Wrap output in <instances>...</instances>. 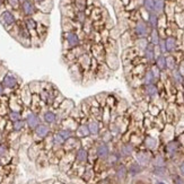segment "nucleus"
<instances>
[{
	"label": "nucleus",
	"mask_w": 184,
	"mask_h": 184,
	"mask_svg": "<svg viewBox=\"0 0 184 184\" xmlns=\"http://www.w3.org/2000/svg\"><path fill=\"white\" fill-rule=\"evenodd\" d=\"M81 44V39H80L78 32H62V53L68 52L71 49Z\"/></svg>",
	"instance_id": "f257e3e1"
},
{
	"label": "nucleus",
	"mask_w": 184,
	"mask_h": 184,
	"mask_svg": "<svg viewBox=\"0 0 184 184\" xmlns=\"http://www.w3.org/2000/svg\"><path fill=\"white\" fill-rule=\"evenodd\" d=\"M3 86L6 87L7 91H10V92H13V93H14L15 91H17L18 88L22 86V81H20L19 77L10 70H8L6 76L3 77Z\"/></svg>",
	"instance_id": "f03ea898"
},
{
	"label": "nucleus",
	"mask_w": 184,
	"mask_h": 184,
	"mask_svg": "<svg viewBox=\"0 0 184 184\" xmlns=\"http://www.w3.org/2000/svg\"><path fill=\"white\" fill-rule=\"evenodd\" d=\"M131 32L133 33V35L139 39V37H148L151 32L150 26L148 25V23L144 19H138L136 20V23L133 25V29H131Z\"/></svg>",
	"instance_id": "7ed1b4c3"
},
{
	"label": "nucleus",
	"mask_w": 184,
	"mask_h": 184,
	"mask_svg": "<svg viewBox=\"0 0 184 184\" xmlns=\"http://www.w3.org/2000/svg\"><path fill=\"white\" fill-rule=\"evenodd\" d=\"M18 22V18L16 17L14 10H10V9H6L3 14H0V23L3 24V26L7 31H10V29L16 25V23Z\"/></svg>",
	"instance_id": "20e7f679"
},
{
	"label": "nucleus",
	"mask_w": 184,
	"mask_h": 184,
	"mask_svg": "<svg viewBox=\"0 0 184 184\" xmlns=\"http://www.w3.org/2000/svg\"><path fill=\"white\" fill-rule=\"evenodd\" d=\"M68 72L69 76L71 77L72 81L77 82V84H81L82 79H84V74L85 71L82 70V68L78 65V62H74L68 66Z\"/></svg>",
	"instance_id": "39448f33"
},
{
	"label": "nucleus",
	"mask_w": 184,
	"mask_h": 184,
	"mask_svg": "<svg viewBox=\"0 0 184 184\" xmlns=\"http://www.w3.org/2000/svg\"><path fill=\"white\" fill-rule=\"evenodd\" d=\"M91 54L94 59H96L99 63L105 62V57H106V50L103 43H93L91 46Z\"/></svg>",
	"instance_id": "423d86ee"
},
{
	"label": "nucleus",
	"mask_w": 184,
	"mask_h": 184,
	"mask_svg": "<svg viewBox=\"0 0 184 184\" xmlns=\"http://www.w3.org/2000/svg\"><path fill=\"white\" fill-rule=\"evenodd\" d=\"M20 14L23 15V18L25 17H33L39 9L36 7V3L33 1V0H27L25 3H23L20 5Z\"/></svg>",
	"instance_id": "0eeeda50"
},
{
	"label": "nucleus",
	"mask_w": 184,
	"mask_h": 184,
	"mask_svg": "<svg viewBox=\"0 0 184 184\" xmlns=\"http://www.w3.org/2000/svg\"><path fill=\"white\" fill-rule=\"evenodd\" d=\"M140 91L145 96L150 99H155L159 96V91L157 84H149V85H141Z\"/></svg>",
	"instance_id": "6e6552de"
},
{
	"label": "nucleus",
	"mask_w": 184,
	"mask_h": 184,
	"mask_svg": "<svg viewBox=\"0 0 184 184\" xmlns=\"http://www.w3.org/2000/svg\"><path fill=\"white\" fill-rule=\"evenodd\" d=\"M18 95H19L20 99H22V102H23V104L25 105V106H31L33 94H32L29 85L20 86V87L18 88Z\"/></svg>",
	"instance_id": "1a4fd4ad"
},
{
	"label": "nucleus",
	"mask_w": 184,
	"mask_h": 184,
	"mask_svg": "<svg viewBox=\"0 0 184 184\" xmlns=\"http://www.w3.org/2000/svg\"><path fill=\"white\" fill-rule=\"evenodd\" d=\"M105 63L108 65V67L111 70H118L120 68V65H121V61H120L119 54L115 53H106V57H105Z\"/></svg>",
	"instance_id": "9d476101"
},
{
	"label": "nucleus",
	"mask_w": 184,
	"mask_h": 184,
	"mask_svg": "<svg viewBox=\"0 0 184 184\" xmlns=\"http://www.w3.org/2000/svg\"><path fill=\"white\" fill-rule=\"evenodd\" d=\"M142 57L146 60V62L148 65H154L156 60V52H155V45L149 43L148 46L145 49V51L142 52Z\"/></svg>",
	"instance_id": "9b49d317"
},
{
	"label": "nucleus",
	"mask_w": 184,
	"mask_h": 184,
	"mask_svg": "<svg viewBox=\"0 0 184 184\" xmlns=\"http://www.w3.org/2000/svg\"><path fill=\"white\" fill-rule=\"evenodd\" d=\"M92 60H93V57H92L91 52H87V53L82 54L81 57L78 58V59H77V62H78V65L82 68V70L88 71L89 68H91Z\"/></svg>",
	"instance_id": "f8f14e48"
},
{
	"label": "nucleus",
	"mask_w": 184,
	"mask_h": 184,
	"mask_svg": "<svg viewBox=\"0 0 184 184\" xmlns=\"http://www.w3.org/2000/svg\"><path fill=\"white\" fill-rule=\"evenodd\" d=\"M168 72H170V80L173 85L175 86L176 88L182 87V82H183L184 76L180 72V70L176 68V69H174V70L168 71Z\"/></svg>",
	"instance_id": "ddd939ff"
},
{
	"label": "nucleus",
	"mask_w": 184,
	"mask_h": 184,
	"mask_svg": "<svg viewBox=\"0 0 184 184\" xmlns=\"http://www.w3.org/2000/svg\"><path fill=\"white\" fill-rule=\"evenodd\" d=\"M110 154H111L110 147H108V145L106 142L99 144L96 147V156L99 159H104L105 160L110 156Z\"/></svg>",
	"instance_id": "4468645a"
},
{
	"label": "nucleus",
	"mask_w": 184,
	"mask_h": 184,
	"mask_svg": "<svg viewBox=\"0 0 184 184\" xmlns=\"http://www.w3.org/2000/svg\"><path fill=\"white\" fill-rule=\"evenodd\" d=\"M165 44H166L167 53H174L178 49V41L175 36H167L165 39Z\"/></svg>",
	"instance_id": "2eb2a0df"
},
{
	"label": "nucleus",
	"mask_w": 184,
	"mask_h": 184,
	"mask_svg": "<svg viewBox=\"0 0 184 184\" xmlns=\"http://www.w3.org/2000/svg\"><path fill=\"white\" fill-rule=\"evenodd\" d=\"M26 124L29 125V129H33L34 130L37 125L40 124V118L36 113H34L33 111H31L27 115H26Z\"/></svg>",
	"instance_id": "dca6fc26"
},
{
	"label": "nucleus",
	"mask_w": 184,
	"mask_h": 184,
	"mask_svg": "<svg viewBox=\"0 0 184 184\" xmlns=\"http://www.w3.org/2000/svg\"><path fill=\"white\" fill-rule=\"evenodd\" d=\"M112 72H113V70H111L105 62L99 63L98 71H97V79H106V78L111 77Z\"/></svg>",
	"instance_id": "f3484780"
},
{
	"label": "nucleus",
	"mask_w": 184,
	"mask_h": 184,
	"mask_svg": "<svg viewBox=\"0 0 184 184\" xmlns=\"http://www.w3.org/2000/svg\"><path fill=\"white\" fill-rule=\"evenodd\" d=\"M74 108H75L74 101L70 98H65V101L60 104L58 110H59L60 112H62V113H71V111L74 110Z\"/></svg>",
	"instance_id": "a211bd4d"
},
{
	"label": "nucleus",
	"mask_w": 184,
	"mask_h": 184,
	"mask_svg": "<svg viewBox=\"0 0 184 184\" xmlns=\"http://www.w3.org/2000/svg\"><path fill=\"white\" fill-rule=\"evenodd\" d=\"M39 12L44 13V14H49V13L52 10V7H53V1L52 0H44L42 3H37L36 5Z\"/></svg>",
	"instance_id": "6ab92c4d"
},
{
	"label": "nucleus",
	"mask_w": 184,
	"mask_h": 184,
	"mask_svg": "<svg viewBox=\"0 0 184 184\" xmlns=\"http://www.w3.org/2000/svg\"><path fill=\"white\" fill-rule=\"evenodd\" d=\"M44 104H45V103L42 101V98L40 97V95H37V94H33V97H32V103H31V108L34 113L36 112L37 110H40V108H42Z\"/></svg>",
	"instance_id": "aec40b11"
},
{
	"label": "nucleus",
	"mask_w": 184,
	"mask_h": 184,
	"mask_svg": "<svg viewBox=\"0 0 184 184\" xmlns=\"http://www.w3.org/2000/svg\"><path fill=\"white\" fill-rule=\"evenodd\" d=\"M141 80H142V85H149V84H156L157 82L155 76H154L151 70H150V68H148L147 70L145 71V74L141 77Z\"/></svg>",
	"instance_id": "412c9836"
},
{
	"label": "nucleus",
	"mask_w": 184,
	"mask_h": 184,
	"mask_svg": "<svg viewBox=\"0 0 184 184\" xmlns=\"http://www.w3.org/2000/svg\"><path fill=\"white\" fill-rule=\"evenodd\" d=\"M88 125V129H89V132L91 134L95 136V134H98L99 130H101V124H99V122L97 119H92L88 121L87 123Z\"/></svg>",
	"instance_id": "4be33fe9"
},
{
	"label": "nucleus",
	"mask_w": 184,
	"mask_h": 184,
	"mask_svg": "<svg viewBox=\"0 0 184 184\" xmlns=\"http://www.w3.org/2000/svg\"><path fill=\"white\" fill-rule=\"evenodd\" d=\"M158 22L159 17L156 13H148V18H147V23L150 26V29H158Z\"/></svg>",
	"instance_id": "5701e85b"
},
{
	"label": "nucleus",
	"mask_w": 184,
	"mask_h": 184,
	"mask_svg": "<svg viewBox=\"0 0 184 184\" xmlns=\"http://www.w3.org/2000/svg\"><path fill=\"white\" fill-rule=\"evenodd\" d=\"M34 132L39 138H45V137L49 134V132H50V129H49L48 125L41 124L40 123V124L34 129Z\"/></svg>",
	"instance_id": "b1692460"
},
{
	"label": "nucleus",
	"mask_w": 184,
	"mask_h": 184,
	"mask_svg": "<svg viewBox=\"0 0 184 184\" xmlns=\"http://www.w3.org/2000/svg\"><path fill=\"white\" fill-rule=\"evenodd\" d=\"M166 65H167V70L168 71L174 70V69L177 68L178 61L173 53H170V55H167L166 57Z\"/></svg>",
	"instance_id": "393cba45"
},
{
	"label": "nucleus",
	"mask_w": 184,
	"mask_h": 184,
	"mask_svg": "<svg viewBox=\"0 0 184 184\" xmlns=\"http://www.w3.org/2000/svg\"><path fill=\"white\" fill-rule=\"evenodd\" d=\"M76 134L77 137H79V138H87V137L91 136V132H89V129H88V125L87 123H84V124H80L78 125L76 130Z\"/></svg>",
	"instance_id": "a878e982"
},
{
	"label": "nucleus",
	"mask_w": 184,
	"mask_h": 184,
	"mask_svg": "<svg viewBox=\"0 0 184 184\" xmlns=\"http://www.w3.org/2000/svg\"><path fill=\"white\" fill-rule=\"evenodd\" d=\"M155 65L159 68L160 71H167V65H166V55L165 54H159L156 57Z\"/></svg>",
	"instance_id": "bb28decb"
},
{
	"label": "nucleus",
	"mask_w": 184,
	"mask_h": 184,
	"mask_svg": "<svg viewBox=\"0 0 184 184\" xmlns=\"http://www.w3.org/2000/svg\"><path fill=\"white\" fill-rule=\"evenodd\" d=\"M48 31H49V26L43 25V24H41V23H37L36 33H37V35H39V37L41 39L42 42L45 40L46 35H48Z\"/></svg>",
	"instance_id": "cd10ccee"
},
{
	"label": "nucleus",
	"mask_w": 184,
	"mask_h": 184,
	"mask_svg": "<svg viewBox=\"0 0 184 184\" xmlns=\"http://www.w3.org/2000/svg\"><path fill=\"white\" fill-rule=\"evenodd\" d=\"M24 20V24L25 26L27 27L29 32H33V31H36L37 29V22L34 19V17H25L23 18Z\"/></svg>",
	"instance_id": "c85d7f7f"
},
{
	"label": "nucleus",
	"mask_w": 184,
	"mask_h": 184,
	"mask_svg": "<svg viewBox=\"0 0 184 184\" xmlns=\"http://www.w3.org/2000/svg\"><path fill=\"white\" fill-rule=\"evenodd\" d=\"M43 120H44L48 124H52V123H54V122L57 121V114L54 113L53 111L48 110L44 112V114H43Z\"/></svg>",
	"instance_id": "c756f323"
},
{
	"label": "nucleus",
	"mask_w": 184,
	"mask_h": 184,
	"mask_svg": "<svg viewBox=\"0 0 184 184\" xmlns=\"http://www.w3.org/2000/svg\"><path fill=\"white\" fill-rule=\"evenodd\" d=\"M149 43H151V44H154V45H158L159 42H160V35H159L158 31H157V29H151V32H150L149 34Z\"/></svg>",
	"instance_id": "7c9ffc66"
},
{
	"label": "nucleus",
	"mask_w": 184,
	"mask_h": 184,
	"mask_svg": "<svg viewBox=\"0 0 184 184\" xmlns=\"http://www.w3.org/2000/svg\"><path fill=\"white\" fill-rule=\"evenodd\" d=\"M76 159L79 163H86L88 159V151L85 148H79L76 153Z\"/></svg>",
	"instance_id": "2f4dec72"
},
{
	"label": "nucleus",
	"mask_w": 184,
	"mask_h": 184,
	"mask_svg": "<svg viewBox=\"0 0 184 184\" xmlns=\"http://www.w3.org/2000/svg\"><path fill=\"white\" fill-rule=\"evenodd\" d=\"M27 85H29L32 94H37L39 95L41 89H42V81H40V80H33V81L29 82Z\"/></svg>",
	"instance_id": "473e14b6"
},
{
	"label": "nucleus",
	"mask_w": 184,
	"mask_h": 184,
	"mask_svg": "<svg viewBox=\"0 0 184 184\" xmlns=\"http://www.w3.org/2000/svg\"><path fill=\"white\" fill-rule=\"evenodd\" d=\"M118 102H119V101H118V98L115 97V94L108 93V98H106V103H105V106H108L111 110H113L116 106V104H118Z\"/></svg>",
	"instance_id": "72a5a7b5"
},
{
	"label": "nucleus",
	"mask_w": 184,
	"mask_h": 184,
	"mask_svg": "<svg viewBox=\"0 0 184 184\" xmlns=\"http://www.w3.org/2000/svg\"><path fill=\"white\" fill-rule=\"evenodd\" d=\"M178 147H180V144L177 141H170L166 145V151L167 154H170L171 156L175 155L178 151Z\"/></svg>",
	"instance_id": "f704fd0d"
},
{
	"label": "nucleus",
	"mask_w": 184,
	"mask_h": 184,
	"mask_svg": "<svg viewBox=\"0 0 184 184\" xmlns=\"http://www.w3.org/2000/svg\"><path fill=\"white\" fill-rule=\"evenodd\" d=\"M127 174H128V168L124 165H120L115 171V176L118 180H120V181H123V180L127 177Z\"/></svg>",
	"instance_id": "c9c22d12"
},
{
	"label": "nucleus",
	"mask_w": 184,
	"mask_h": 184,
	"mask_svg": "<svg viewBox=\"0 0 184 184\" xmlns=\"http://www.w3.org/2000/svg\"><path fill=\"white\" fill-rule=\"evenodd\" d=\"M150 160V157L148 154H146L145 151H140V153L137 154V161H138L140 165H146L148 164Z\"/></svg>",
	"instance_id": "e433bc0d"
},
{
	"label": "nucleus",
	"mask_w": 184,
	"mask_h": 184,
	"mask_svg": "<svg viewBox=\"0 0 184 184\" xmlns=\"http://www.w3.org/2000/svg\"><path fill=\"white\" fill-rule=\"evenodd\" d=\"M165 0H155V10L154 13H156L157 15H161L165 10Z\"/></svg>",
	"instance_id": "4c0bfd02"
},
{
	"label": "nucleus",
	"mask_w": 184,
	"mask_h": 184,
	"mask_svg": "<svg viewBox=\"0 0 184 184\" xmlns=\"http://www.w3.org/2000/svg\"><path fill=\"white\" fill-rule=\"evenodd\" d=\"M140 172H141V165L139 164L138 161H137V163H132V164L129 166V168H128V173L132 176L137 175V174H139Z\"/></svg>",
	"instance_id": "58836bf2"
},
{
	"label": "nucleus",
	"mask_w": 184,
	"mask_h": 184,
	"mask_svg": "<svg viewBox=\"0 0 184 184\" xmlns=\"http://www.w3.org/2000/svg\"><path fill=\"white\" fill-rule=\"evenodd\" d=\"M88 18L89 17H88L87 14H86L85 12H76V15H75L74 19L76 20L77 23H79L80 25H82V24L85 23Z\"/></svg>",
	"instance_id": "ea45409f"
},
{
	"label": "nucleus",
	"mask_w": 184,
	"mask_h": 184,
	"mask_svg": "<svg viewBox=\"0 0 184 184\" xmlns=\"http://www.w3.org/2000/svg\"><path fill=\"white\" fill-rule=\"evenodd\" d=\"M108 95V92H101V93H98V94H96V95H95V98L97 99V102L99 103V105H101L102 108H104V106H105V103H106Z\"/></svg>",
	"instance_id": "a19ab883"
},
{
	"label": "nucleus",
	"mask_w": 184,
	"mask_h": 184,
	"mask_svg": "<svg viewBox=\"0 0 184 184\" xmlns=\"http://www.w3.org/2000/svg\"><path fill=\"white\" fill-rule=\"evenodd\" d=\"M142 6L148 13H154V10H155V0H142Z\"/></svg>",
	"instance_id": "79ce46f5"
},
{
	"label": "nucleus",
	"mask_w": 184,
	"mask_h": 184,
	"mask_svg": "<svg viewBox=\"0 0 184 184\" xmlns=\"http://www.w3.org/2000/svg\"><path fill=\"white\" fill-rule=\"evenodd\" d=\"M133 153V145L132 144H124L121 147V154L123 156H130Z\"/></svg>",
	"instance_id": "37998d69"
},
{
	"label": "nucleus",
	"mask_w": 184,
	"mask_h": 184,
	"mask_svg": "<svg viewBox=\"0 0 184 184\" xmlns=\"http://www.w3.org/2000/svg\"><path fill=\"white\" fill-rule=\"evenodd\" d=\"M25 124H26V121H24V120H18V121H15L13 122V129H14V131H22L25 128Z\"/></svg>",
	"instance_id": "c03bdc74"
},
{
	"label": "nucleus",
	"mask_w": 184,
	"mask_h": 184,
	"mask_svg": "<svg viewBox=\"0 0 184 184\" xmlns=\"http://www.w3.org/2000/svg\"><path fill=\"white\" fill-rule=\"evenodd\" d=\"M6 5L10 7V10H19L20 9L19 0H6Z\"/></svg>",
	"instance_id": "a18cd8bd"
},
{
	"label": "nucleus",
	"mask_w": 184,
	"mask_h": 184,
	"mask_svg": "<svg viewBox=\"0 0 184 184\" xmlns=\"http://www.w3.org/2000/svg\"><path fill=\"white\" fill-rule=\"evenodd\" d=\"M145 145H146V147L148 149H154L156 147V145H157V141L153 137H147V138L145 139Z\"/></svg>",
	"instance_id": "49530a36"
},
{
	"label": "nucleus",
	"mask_w": 184,
	"mask_h": 184,
	"mask_svg": "<svg viewBox=\"0 0 184 184\" xmlns=\"http://www.w3.org/2000/svg\"><path fill=\"white\" fill-rule=\"evenodd\" d=\"M52 140H53V145H57V146H62L66 142V139L62 136H60L58 132L52 137Z\"/></svg>",
	"instance_id": "de8ad7c7"
},
{
	"label": "nucleus",
	"mask_w": 184,
	"mask_h": 184,
	"mask_svg": "<svg viewBox=\"0 0 184 184\" xmlns=\"http://www.w3.org/2000/svg\"><path fill=\"white\" fill-rule=\"evenodd\" d=\"M8 118H9V120L13 122L18 121V120L22 119V113H20V112H17V111H9Z\"/></svg>",
	"instance_id": "09e8293b"
},
{
	"label": "nucleus",
	"mask_w": 184,
	"mask_h": 184,
	"mask_svg": "<svg viewBox=\"0 0 184 184\" xmlns=\"http://www.w3.org/2000/svg\"><path fill=\"white\" fill-rule=\"evenodd\" d=\"M65 98H66V97L63 96L62 94L59 93V94L57 95V96H55V98H54L53 103H52V106H53L54 108H58L60 106V104H61V103H62L63 101H65Z\"/></svg>",
	"instance_id": "8fccbe9b"
},
{
	"label": "nucleus",
	"mask_w": 184,
	"mask_h": 184,
	"mask_svg": "<svg viewBox=\"0 0 184 184\" xmlns=\"http://www.w3.org/2000/svg\"><path fill=\"white\" fill-rule=\"evenodd\" d=\"M150 70H151V72H153V75L155 76L156 80L158 81L159 79H160V75H161V71L159 70V68L157 67V66L154 63V65L150 66Z\"/></svg>",
	"instance_id": "3c124183"
},
{
	"label": "nucleus",
	"mask_w": 184,
	"mask_h": 184,
	"mask_svg": "<svg viewBox=\"0 0 184 184\" xmlns=\"http://www.w3.org/2000/svg\"><path fill=\"white\" fill-rule=\"evenodd\" d=\"M58 133H59L60 136H62L63 138L66 139V140L72 137V131L68 130V129H66V128H63V129H61V130H59V131H58Z\"/></svg>",
	"instance_id": "603ef678"
},
{
	"label": "nucleus",
	"mask_w": 184,
	"mask_h": 184,
	"mask_svg": "<svg viewBox=\"0 0 184 184\" xmlns=\"http://www.w3.org/2000/svg\"><path fill=\"white\" fill-rule=\"evenodd\" d=\"M148 108H149V111L153 113V115H157V114L159 113V108L157 105L155 104H150L149 106H148Z\"/></svg>",
	"instance_id": "864d4df0"
},
{
	"label": "nucleus",
	"mask_w": 184,
	"mask_h": 184,
	"mask_svg": "<svg viewBox=\"0 0 184 184\" xmlns=\"http://www.w3.org/2000/svg\"><path fill=\"white\" fill-rule=\"evenodd\" d=\"M7 72H8V69H7L5 66H1V65H0V81H3V77L6 76Z\"/></svg>",
	"instance_id": "5fc2aeb1"
},
{
	"label": "nucleus",
	"mask_w": 184,
	"mask_h": 184,
	"mask_svg": "<svg viewBox=\"0 0 184 184\" xmlns=\"http://www.w3.org/2000/svg\"><path fill=\"white\" fill-rule=\"evenodd\" d=\"M7 153H8V149H7L6 145H0V157L6 156Z\"/></svg>",
	"instance_id": "6e6d98bb"
},
{
	"label": "nucleus",
	"mask_w": 184,
	"mask_h": 184,
	"mask_svg": "<svg viewBox=\"0 0 184 184\" xmlns=\"http://www.w3.org/2000/svg\"><path fill=\"white\" fill-rule=\"evenodd\" d=\"M7 89L6 87L3 86V81H0V97H3V96H7Z\"/></svg>",
	"instance_id": "4d7b16f0"
},
{
	"label": "nucleus",
	"mask_w": 184,
	"mask_h": 184,
	"mask_svg": "<svg viewBox=\"0 0 184 184\" xmlns=\"http://www.w3.org/2000/svg\"><path fill=\"white\" fill-rule=\"evenodd\" d=\"M173 181H174L175 184H184L183 178H182L181 176H174V177H173Z\"/></svg>",
	"instance_id": "13d9d810"
},
{
	"label": "nucleus",
	"mask_w": 184,
	"mask_h": 184,
	"mask_svg": "<svg viewBox=\"0 0 184 184\" xmlns=\"http://www.w3.org/2000/svg\"><path fill=\"white\" fill-rule=\"evenodd\" d=\"M177 69L180 70V72H181V74L184 76V59H183V60H181V62L178 63Z\"/></svg>",
	"instance_id": "bf43d9fd"
},
{
	"label": "nucleus",
	"mask_w": 184,
	"mask_h": 184,
	"mask_svg": "<svg viewBox=\"0 0 184 184\" xmlns=\"http://www.w3.org/2000/svg\"><path fill=\"white\" fill-rule=\"evenodd\" d=\"M180 172H181L182 175H184V163H182V164L180 165Z\"/></svg>",
	"instance_id": "052dcab7"
},
{
	"label": "nucleus",
	"mask_w": 184,
	"mask_h": 184,
	"mask_svg": "<svg viewBox=\"0 0 184 184\" xmlns=\"http://www.w3.org/2000/svg\"><path fill=\"white\" fill-rule=\"evenodd\" d=\"M33 1H34V3L37 5V3H42V1H44V0H33Z\"/></svg>",
	"instance_id": "680f3d73"
},
{
	"label": "nucleus",
	"mask_w": 184,
	"mask_h": 184,
	"mask_svg": "<svg viewBox=\"0 0 184 184\" xmlns=\"http://www.w3.org/2000/svg\"><path fill=\"white\" fill-rule=\"evenodd\" d=\"M25 1H27V0H19L20 5H22V3H25Z\"/></svg>",
	"instance_id": "e2e57ef3"
},
{
	"label": "nucleus",
	"mask_w": 184,
	"mask_h": 184,
	"mask_svg": "<svg viewBox=\"0 0 184 184\" xmlns=\"http://www.w3.org/2000/svg\"><path fill=\"white\" fill-rule=\"evenodd\" d=\"M182 88H184V77H183V82H182Z\"/></svg>",
	"instance_id": "0e129e2a"
},
{
	"label": "nucleus",
	"mask_w": 184,
	"mask_h": 184,
	"mask_svg": "<svg viewBox=\"0 0 184 184\" xmlns=\"http://www.w3.org/2000/svg\"><path fill=\"white\" fill-rule=\"evenodd\" d=\"M157 184H165L164 182H157Z\"/></svg>",
	"instance_id": "69168bd1"
},
{
	"label": "nucleus",
	"mask_w": 184,
	"mask_h": 184,
	"mask_svg": "<svg viewBox=\"0 0 184 184\" xmlns=\"http://www.w3.org/2000/svg\"><path fill=\"white\" fill-rule=\"evenodd\" d=\"M182 93H183V98H184V88H182Z\"/></svg>",
	"instance_id": "338daca9"
}]
</instances>
